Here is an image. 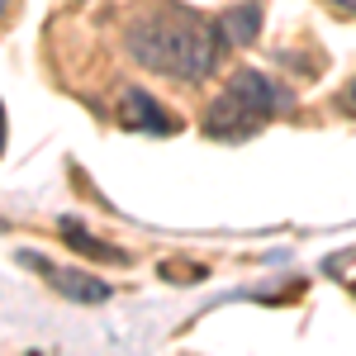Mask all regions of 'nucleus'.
Returning a JSON list of instances; mask_svg holds the SVG:
<instances>
[{"instance_id":"nucleus-7","label":"nucleus","mask_w":356,"mask_h":356,"mask_svg":"<svg viewBox=\"0 0 356 356\" xmlns=\"http://www.w3.org/2000/svg\"><path fill=\"white\" fill-rule=\"evenodd\" d=\"M332 5H342V10H352V15H356V0H332Z\"/></svg>"},{"instance_id":"nucleus-4","label":"nucleus","mask_w":356,"mask_h":356,"mask_svg":"<svg viewBox=\"0 0 356 356\" xmlns=\"http://www.w3.org/2000/svg\"><path fill=\"white\" fill-rule=\"evenodd\" d=\"M119 119H124L129 129H143V134H176V114L162 110L147 90H124V100H119Z\"/></svg>"},{"instance_id":"nucleus-3","label":"nucleus","mask_w":356,"mask_h":356,"mask_svg":"<svg viewBox=\"0 0 356 356\" xmlns=\"http://www.w3.org/2000/svg\"><path fill=\"white\" fill-rule=\"evenodd\" d=\"M19 261L33 266V271L43 275L57 295H67V300H81V304H105L110 300V285L95 280V275H86V271H62V266H53V261H43L38 252H19Z\"/></svg>"},{"instance_id":"nucleus-9","label":"nucleus","mask_w":356,"mask_h":356,"mask_svg":"<svg viewBox=\"0 0 356 356\" xmlns=\"http://www.w3.org/2000/svg\"><path fill=\"white\" fill-rule=\"evenodd\" d=\"M347 100H352V110H356V81H352V90H347Z\"/></svg>"},{"instance_id":"nucleus-1","label":"nucleus","mask_w":356,"mask_h":356,"mask_svg":"<svg viewBox=\"0 0 356 356\" xmlns=\"http://www.w3.org/2000/svg\"><path fill=\"white\" fill-rule=\"evenodd\" d=\"M219 29L209 19H200L195 10L181 5H157L147 15H138L129 29V53L147 67L176 81H200L214 72L219 62Z\"/></svg>"},{"instance_id":"nucleus-10","label":"nucleus","mask_w":356,"mask_h":356,"mask_svg":"<svg viewBox=\"0 0 356 356\" xmlns=\"http://www.w3.org/2000/svg\"><path fill=\"white\" fill-rule=\"evenodd\" d=\"M5 5H10V0H0V15H5Z\"/></svg>"},{"instance_id":"nucleus-8","label":"nucleus","mask_w":356,"mask_h":356,"mask_svg":"<svg viewBox=\"0 0 356 356\" xmlns=\"http://www.w3.org/2000/svg\"><path fill=\"white\" fill-rule=\"evenodd\" d=\"M0 147H5V110H0Z\"/></svg>"},{"instance_id":"nucleus-5","label":"nucleus","mask_w":356,"mask_h":356,"mask_svg":"<svg viewBox=\"0 0 356 356\" xmlns=\"http://www.w3.org/2000/svg\"><path fill=\"white\" fill-rule=\"evenodd\" d=\"M257 29H261V5H238V10H228L219 19V33L228 38V43H238V48H247L252 38H257Z\"/></svg>"},{"instance_id":"nucleus-2","label":"nucleus","mask_w":356,"mask_h":356,"mask_svg":"<svg viewBox=\"0 0 356 356\" xmlns=\"http://www.w3.org/2000/svg\"><path fill=\"white\" fill-rule=\"evenodd\" d=\"M290 105L295 100H290L285 86H275L271 76L243 67V72H233L228 90L214 100V110H209L204 124H209L214 138H247V134H257L261 124H271L275 114H285Z\"/></svg>"},{"instance_id":"nucleus-6","label":"nucleus","mask_w":356,"mask_h":356,"mask_svg":"<svg viewBox=\"0 0 356 356\" xmlns=\"http://www.w3.org/2000/svg\"><path fill=\"white\" fill-rule=\"evenodd\" d=\"M62 233H67V243L76 247V252H86V257H95V261H119V266L129 261V257H124L119 247H110V243H95V238H90V233H86V228H81L76 219H62Z\"/></svg>"},{"instance_id":"nucleus-11","label":"nucleus","mask_w":356,"mask_h":356,"mask_svg":"<svg viewBox=\"0 0 356 356\" xmlns=\"http://www.w3.org/2000/svg\"><path fill=\"white\" fill-rule=\"evenodd\" d=\"M0 228H5V219H0Z\"/></svg>"}]
</instances>
